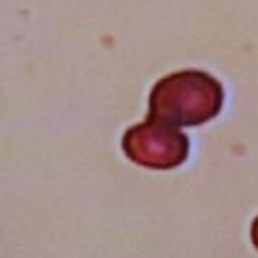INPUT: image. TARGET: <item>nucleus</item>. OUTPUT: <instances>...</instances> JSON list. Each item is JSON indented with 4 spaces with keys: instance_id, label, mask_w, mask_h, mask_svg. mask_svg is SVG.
<instances>
[{
    "instance_id": "f257e3e1",
    "label": "nucleus",
    "mask_w": 258,
    "mask_h": 258,
    "mask_svg": "<svg viewBox=\"0 0 258 258\" xmlns=\"http://www.w3.org/2000/svg\"><path fill=\"white\" fill-rule=\"evenodd\" d=\"M220 103V85L212 77L198 71L165 77L151 93V113L187 125L202 123L216 115Z\"/></svg>"
}]
</instances>
